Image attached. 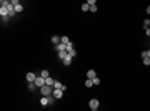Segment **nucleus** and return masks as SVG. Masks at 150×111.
Instances as JSON below:
<instances>
[{
    "label": "nucleus",
    "mask_w": 150,
    "mask_h": 111,
    "mask_svg": "<svg viewBox=\"0 0 150 111\" xmlns=\"http://www.w3.org/2000/svg\"><path fill=\"white\" fill-rule=\"evenodd\" d=\"M40 91H42V94H43V96H50V94H52V91H54V88H50V86H47V85H43V86L40 88Z\"/></svg>",
    "instance_id": "obj_1"
},
{
    "label": "nucleus",
    "mask_w": 150,
    "mask_h": 111,
    "mask_svg": "<svg viewBox=\"0 0 150 111\" xmlns=\"http://www.w3.org/2000/svg\"><path fill=\"white\" fill-rule=\"evenodd\" d=\"M10 3L13 5V9H15V13H19V12H22V10H23V7L20 5L19 0H13V2H10Z\"/></svg>",
    "instance_id": "obj_2"
},
{
    "label": "nucleus",
    "mask_w": 150,
    "mask_h": 111,
    "mask_svg": "<svg viewBox=\"0 0 150 111\" xmlns=\"http://www.w3.org/2000/svg\"><path fill=\"white\" fill-rule=\"evenodd\" d=\"M33 85H35V86H38V88H42V86L45 85V80H43L42 76H37V78H35V81H33Z\"/></svg>",
    "instance_id": "obj_3"
},
{
    "label": "nucleus",
    "mask_w": 150,
    "mask_h": 111,
    "mask_svg": "<svg viewBox=\"0 0 150 111\" xmlns=\"http://www.w3.org/2000/svg\"><path fill=\"white\" fill-rule=\"evenodd\" d=\"M98 104H100V103H98V100H95V98H92V100L88 101V106H90V110H97V108H98Z\"/></svg>",
    "instance_id": "obj_4"
},
{
    "label": "nucleus",
    "mask_w": 150,
    "mask_h": 111,
    "mask_svg": "<svg viewBox=\"0 0 150 111\" xmlns=\"http://www.w3.org/2000/svg\"><path fill=\"white\" fill-rule=\"evenodd\" d=\"M35 78H37V75H35V73H32V71H28V73H27V81H28V83H33Z\"/></svg>",
    "instance_id": "obj_5"
},
{
    "label": "nucleus",
    "mask_w": 150,
    "mask_h": 111,
    "mask_svg": "<svg viewBox=\"0 0 150 111\" xmlns=\"http://www.w3.org/2000/svg\"><path fill=\"white\" fill-rule=\"evenodd\" d=\"M52 96H54L55 100H60V98L64 96V91H62V90H54V94H52Z\"/></svg>",
    "instance_id": "obj_6"
},
{
    "label": "nucleus",
    "mask_w": 150,
    "mask_h": 111,
    "mask_svg": "<svg viewBox=\"0 0 150 111\" xmlns=\"http://www.w3.org/2000/svg\"><path fill=\"white\" fill-rule=\"evenodd\" d=\"M95 76H97V71H94V70H88V71H87V80H94Z\"/></svg>",
    "instance_id": "obj_7"
},
{
    "label": "nucleus",
    "mask_w": 150,
    "mask_h": 111,
    "mask_svg": "<svg viewBox=\"0 0 150 111\" xmlns=\"http://www.w3.org/2000/svg\"><path fill=\"white\" fill-rule=\"evenodd\" d=\"M7 12H9V17H15V9H13V5H12V3L7 7Z\"/></svg>",
    "instance_id": "obj_8"
},
{
    "label": "nucleus",
    "mask_w": 150,
    "mask_h": 111,
    "mask_svg": "<svg viewBox=\"0 0 150 111\" xmlns=\"http://www.w3.org/2000/svg\"><path fill=\"white\" fill-rule=\"evenodd\" d=\"M57 51H67V45L65 43H58V45H55Z\"/></svg>",
    "instance_id": "obj_9"
},
{
    "label": "nucleus",
    "mask_w": 150,
    "mask_h": 111,
    "mask_svg": "<svg viewBox=\"0 0 150 111\" xmlns=\"http://www.w3.org/2000/svg\"><path fill=\"white\" fill-rule=\"evenodd\" d=\"M62 63H64V65H65V66H68V65H70V63H72V56H68V55H67L65 58L62 60Z\"/></svg>",
    "instance_id": "obj_10"
},
{
    "label": "nucleus",
    "mask_w": 150,
    "mask_h": 111,
    "mask_svg": "<svg viewBox=\"0 0 150 111\" xmlns=\"http://www.w3.org/2000/svg\"><path fill=\"white\" fill-rule=\"evenodd\" d=\"M40 104H42V106H48V96L40 98Z\"/></svg>",
    "instance_id": "obj_11"
},
{
    "label": "nucleus",
    "mask_w": 150,
    "mask_h": 111,
    "mask_svg": "<svg viewBox=\"0 0 150 111\" xmlns=\"http://www.w3.org/2000/svg\"><path fill=\"white\" fill-rule=\"evenodd\" d=\"M45 85L52 88V86H54V78H50V76H48V78H45Z\"/></svg>",
    "instance_id": "obj_12"
},
{
    "label": "nucleus",
    "mask_w": 150,
    "mask_h": 111,
    "mask_svg": "<svg viewBox=\"0 0 150 111\" xmlns=\"http://www.w3.org/2000/svg\"><path fill=\"white\" fill-rule=\"evenodd\" d=\"M40 76H42L43 80H45V78H48V76H50V73H48V70H42V71H40Z\"/></svg>",
    "instance_id": "obj_13"
},
{
    "label": "nucleus",
    "mask_w": 150,
    "mask_h": 111,
    "mask_svg": "<svg viewBox=\"0 0 150 111\" xmlns=\"http://www.w3.org/2000/svg\"><path fill=\"white\" fill-rule=\"evenodd\" d=\"M52 43H54V45H58V43H60V37L54 35V37H52Z\"/></svg>",
    "instance_id": "obj_14"
},
{
    "label": "nucleus",
    "mask_w": 150,
    "mask_h": 111,
    "mask_svg": "<svg viewBox=\"0 0 150 111\" xmlns=\"http://www.w3.org/2000/svg\"><path fill=\"white\" fill-rule=\"evenodd\" d=\"M68 42H70V40H68V37H60V43H68Z\"/></svg>",
    "instance_id": "obj_15"
},
{
    "label": "nucleus",
    "mask_w": 150,
    "mask_h": 111,
    "mask_svg": "<svg viewBox=\"0 0 150 111\" xmlns=\"http://www.w3.org/2000/svg\"><path fill=\"white\" fill-rule=\"evenodd\" d=\"M85 86H87V88H92V86H94L92 80H85Z\"/></svg>",
    "instance_id": "obj_16"
},
{
    "label": "nucleus",
    "mask_w": 150,
    "mask_h": 111,
    "mask_svg": "<svg viewBox=\"0 0 150 111\" xmlns=\"http://www.w3.org/2000/svg\"><path fill=\"white\" fill-rule=\"evenodd\" d=\"M57 53H58V58H62V60L67 56V51H57Z\"/></svg>",
    "instance_id": "obj_17"
},
{
    "label": "nucleus",
    "mask_w": 150,
    "mask_h": 111,
    "mask_svg": "<svg viewBox=\"0 0 150 111\" xmlns=\"http://www.w3.org/2000/svg\"><path fill=\"white\" fill-rule=\"evenodd\" d=\"M142 58H150V51L147 50V51H142Z\"/></svg>",
    "instance_id": "obj_18"
},
{
    "label": "nucleus",
    "mask_w": 150,
    "mask_h": 111,
    "mask_svg": "<svg viewBox=\"0 0 150 111\" xmlns=\"http://www.w3.org/2000/svg\"><path fill=\"white\" fill-rule=\"evenodd\" d=\"M92 83H94V86H95V85H100V78H98V76H95L94 80H92Z\"/></svg>",
    "instance_id": "obj_19"
},
{
    "label": "nucleus",
    "mask_w": 150,
    "mask_h": 111,
    "mask_svg": "<svg viewBox=\"0 0 150 111\" xmlns=\"http://www.w3.org/2000/svg\"><path fill=\"white\" fill-rule=\"evenodd\" d=\"M149 25H150V20L147 18V20H145V22H143V28L147 30V28H149Z\"/></svg>",
    "instance_id": "obj_20"
},
{
    "label": "nucleus",
    "mask_w": 150,
    "mask_h": 111,
    "mask_svg": "<svg viewBox=\"0 0 150 111\" xmlns=\"http://www.w3.org/2000/svg\"><path fill=\"white\" fill-rule=\"evenodd\" d=\"M90 9V7H88V3H87V2H85L84 5H82V10H84V12H87V10Z\"/></svg>",
    "instance_id": "obj_21"
},
{
    "label": "nucleus",
    "mask_w": 150,
    "mask_h": 111,
    "mask_svg": "<svg viewBox=\"0 0 150 111\" xmlns=\"http://www.w3.org/2000/svg\"><path fill=\"white\" fill-rule=\"evenodd\" d=\"M90 12H92V13H95V12H97V5H90Z\"/></svg>",
    "instance_id": "obj_22"
},
{
    "label": "nucleus",
    "mask_w": 150,
    "mask_h": 111,
    "mask_svg": "<svg viewBox=\"0 0 150 111\" xmlns=\"http://www.w3.org/2000/svg\"><path fill=\"white\" fill-rule=\"evenodd\" d=\"M143 65H145V66L150 65V58H143Z\"/></svg>",
    "instance_id": "obj_23"
},
{
    "label": "nucleus",
    "mask_w": 150,
    "mask_h": 111,
    "mask_svg": "<svg viewBox=\"0 0 150 111\" xmlns=\"http://www.w3.org/2000/svg\"><path fill=\"white\" fill-rule=\"evenodd\" d=\"M28 90H30V91H33V90H35V85H33V83H28Z\"/></svg>",
    "instance_id": "obj_24"
},
{
    "label": "nucleus",
    "mask_w": 150,
    "mask_h": 111,
    "mask_svg": "<svg viewBox=\"0 0 150 111\" xmlns=\"http://www.w3.org/2000/svg\"><path fill=\"white\" fill-rule=\"evenodd\" d=\"M92 111H97V110H92Z\"/></svg>",
    "instance_id": "obj_25"
}]
</instances>
